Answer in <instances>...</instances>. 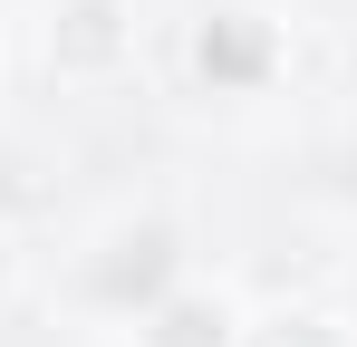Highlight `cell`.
<instances>
[{
	"instance_id": "7a4b0ae2",
	"label": "cell",
	"mask_w": 357,
	"mask_h": 347,
	"mask_svg": "<svg viewBox=\"0 0 357 347\" xmlns=\"http://www.w3.org/2000/svg\"><path fill=\"white\" fill-rule=\"evenodd\" d=\"M165 261H174V241H165V231H135V241H116V261H107V299H135V289H155L165 280Z\"/></svg>"
},
{
	"instance_id": "3957f363",
	"label": "cell",
	"mask_w": 357,
	"mask_h": 347,
	"mask_svg": "<svg viewBox=\"0 0 357 347\" xmlns=\"http://www.w3.org/2000/svg\"><path fill=\"white\" fill-rule=\"evenodd\" d=\"M116 0H77L68 10V29H59V58H77V68H97V58H116Z\"/></svg>"
},
{
	"instance_id": "6da1fadb",
	"label": "cell",
	"mask_w": 357,
	"mask_h": 347,
	"mask_svg": "<svg viewBox=\"0 0 357 347\" xmlns=\"http://www.w3.org/2000/svg\"><path fill=\"white\" fill-rule=\"evenodd\" d=\"M193 58H203L213 87H261V68H271V29H261L251 10H222V20L193 39Z\"/></svg>"
},
{
	"instance_id": "5b68a950",
	"label": "cell",
	"mask_w": 357,
	"mask_h": 347,
	"mask_svg": "<svg viewBox=\"0 0 357 347\" xmlns=\"http://www.w3.org/2000/svg\"><path fill=\"white\" fill-rule=\"evenodd\" d=\"M251 347H338L328 328H309V318H280V328H261Z\"/></svg>"
},
{
	"instance_id": "277c9868",
	"label": "cell",
	"mask_w": 357,
	"mask_h": 347,
	"mask_svg": "<svg viewBox=\"0 0 357 347\" xmlns=\"http://www.w3.org/2000/svg\"><path fill=\"white\" fill-rule=\"evenodd\" d=\"M155 347H232V338H222V309H165Z\"/></svg>"
}]
</instances>
